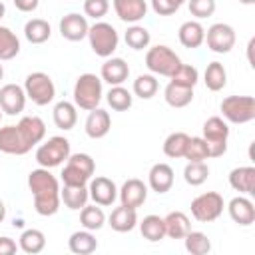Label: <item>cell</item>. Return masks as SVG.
I'll list each match as a JSON object with an SVG mask.
<instances>
[{
	"label": "cell",
	"instance_id": "cell-1",
	"mask_svg": "<svg viewBox=\"0 0 255 255\" xmlns=\"http://www.w3.org/2000/svg\"><path fill=\"white\" fill-rule=\"evenodd\" d=\"M28 187L32 191L34 197V209L38 215L42 217H50L56 215L60 209V183L56 179V175L50 173V169L46 167H38L32 169L28 173Z\"/></svg>",
	"mask_w": 255,
	"mask_h": 255
},
{
	"label": "cell",
	"instance_id": "cell-2",
	"mask_svg": "<svg viewBox=\"0 0 255 255\" xmlns=\"http://www.w3.org/2000/svg\"><path fill=\"white\" fill-rule=\"evenodd\" d=\"M102 96H104L102 78H98L96 74L78 76V80L74 84V104H76V108H82V110L90 112V110L100 106Z\"/></svg>",
	"mask_w": 255,
	"mask_h": 255
},
{
	"label": "cell",
	"instance_id": "cell-3",
	"mask_svg": "<svg viewBox=\"0 0 255 255\" xmlns=\"http://www.w3.org/2000/svg\"><path fill=\"white\" fill-rule=\"evenodd\" d=\"M94 171H96V161L92 159L90 153H70L60 175L64 185H88Z\"/></svg>",
	"mask_w": 255,
	"mask_h": 255
},
{
	"label": "cell",
	"instance_id": "cell-4",
	"mask_svg": "<svg viewBox=\"0 0 255 255\" xmlns=\"http://www.w3.org/2000/svg\"><path fill=\"white\" fill-rule=\"evenodd\" d=\"M70 141L64 135H52L48 137L44 143L40 141L38 149H36V161L40 167L52 169L62 165L68 157H70Z\"/></svg>",
	"mask_w": 255,
	"mask_h": 255
},
{
	"label": "cell",
	"instance_id": "cell-5",
	"mask_svg": "<svg viewBox=\"0 0 255 255\" xmlns=\"http://www.w3.org/2000/svg\"><path fill=\"white\" fill-rule=\"evenodd\" d=\"M145 66H147V70H149L153 76L171 78L173 72L181 66V60H179V56H177L169 46L157 44V46H151V48L145 52Z\"/></svg>",
	"mask_w": 255,
	"mask_h": 255
},
{
	"label": "cell",
	"instance_id": "cell-6",
	"mask_svg": "<svg viewBox=\"0 0 255 255\" xmlns=\"http://www.w3.org/2000/svg\"><path fill=\"white\" fill-rule=\"evenodd\" d=\"M88 40H90V48L100 58H110L118 50V44H120V36L116 28L108 22H96L94 26H90Z\"/></svg>",
	"mask_w": 255,
	"mask_h": 255
},
{
	"label": "cell",
	"instance_id": "cell-7",
	"mask_svg": "<svg viewBox=\"0 0 255 255\" xmlns=\"http://www.w3.org/2000/svg\"><path fill=\"white\" fill-rule=\"evenodd\" d=\"M209 147V157H221L227 151V139H229V126L223 118L211 116L203 124V135H201Z\"/></svg>",
	"mask_w": 255,
	"mask_h": 255
},
{
	"label": "cell",
	"instance_id": "cell-8",
	"mask_svg": "<svg viewBox=\"0 0 255 255\" xmlns=\"http://www.w3.org/2000/svg\"><path fill=\"white\" fill-rule=\"evenodd\" d=\"M24 92L36 106H48L56 96V86L46 72H32L24 80Z\"/></svg>",
	"mask_w": 255,
	"mask_h": 255
},
{
	"label": "cell",
	"instance_id": "cell-9",
	"mask_svg": "<svg viewBox=\"0 0 255 255\" xmlns=\"http://www.w3.org/2000/svg\"><path fill=\"white\" fill-rule=\"evenodd\" d=\"M223 118L231 124H247L255 120L253 96H227L219 106Z\"/></svg>",
	"mask_w": 255,
	"mask_h": 255
},
{
	"label": "cell",
	"instance_id": "cell-10",
	"mask_svg": "<svg viewBox=\"0 0 255 255\" xmlns=\"http://www.w3.org/2000/svg\"><path fill=\"white\" fill-rule=\"evenodd\" d=\"M223 195L217 191H205L191 199V215L199 223H211L223 213Z\"/></svg>",
	"mask_w": 255,
	"mask_h": 255
},
{
	"label": "cell",
	"instance_id": "cell-11",
	"mask_svg": "<svg viewBox=\"0 0 255 255\" xmlns=\"http://www.w3.org/2000/svg\"><path fill=\"white\" fill-rule=\"evenodd\" d=\"M203 42H207V48L211 52L227 54L235 46V30L225 22H217V24L209 26V30L205 32V40Z\"/></svg>",
	"mask_w": 255,
	"mask_h": 255
},
{
	"label": "cell",
	"instance_id": "cell-12",
	"mask_svg": "<svg viewBox=\"0 0 255 255\" xmlns=\"http://www.w3.org/2000/svg\"><path fill=\"white\" fill-rule=\"evenodd\" d=\"M88 193H90V199L94 203L102 205V207H108L118 199L116 183L110 177H104V175H96L88 181Z\"/></svg>",
	"mask_w": 255,
	"mask_h": 255
},
{
	"label": "cell",
	"instance_id": "cell-13",
	"mask_svg": "<svg viewBox=\"0 0 255 255\" xmlns=\"http://www.w3.org/2000/svg\"><path fill=\"white\" fill-rule=\"evenodd\" d=\"M26 92L18 84H6L0 88V108L8 116H18L26 108Z\"/></svg>",
	"mask_w": 255,
	"mask_h": 255
},
{
	"label": "cell",
	"instance_id": "cell-14",
	"mask_svg": "<svg viewBox=\"0 0 255 255\" xmlns=\"http://www.w3.org/2000/svg\"><path fill=\"white\" fill-rule=\"evenodd\" d=\"M32 147L24 139L18 126H4L0 128V151L8 155H24Z\"/></svg>",
	"mask_w": 255,
	"mask_h": 255
},
{
	"label": "cell",
	"instance_id": "cell-15",
	"mask_svg": "<svg viewBox=\"0 0 255 255\" xmlns=\"http://www.w3.org/2000/svg\"><path fill=\"white\" fill-rule=\"evenodd\" d=\"M88 30H90V24H88L86 16H82L78 12H70L60 20V34L68 42H80V40L88 38Z\"/></svg>",
	"mask_w": 255,
	"mask_h": 255
},
{
	"label": "cell",
	"instance_id": "cell-16",
	"mask_svg": "<svg viewBox=\"0 0 255 255\" xmlns=\"http://www.w3.org/2000/svg\"><path fill=\"white\" fill-rule=\"evenodd\" d=\"M118 197H120V203L122 205H128V207H141L147 199V185L137 179V177H131L128 181H124L122 189H118Z\"/></svg>",
	"mask_w": 255,
	"mask_h": 255
},
{
	"label": "cell",
	"instance_id": "cell-17",
	"mask_svg": "<svg viewBox=\"0 0 255 255\" xmlns=\"http://www.w3.org/2000/svg\"><path fill=\"white\" fill-rule=\"evenodd\" d=\"M227 211H229V217L241 227H247L255 221V205L247 195L239 193L237 197H233L227 203Z\"/></svg>",
	"mask_w": 255,
	"mask_h": 255
},
{
	"label": "cell",
	"instance_id": "cell-18",
	"mask_svg": "<svg viewBox=\"0 0 255 255\" xmlns=\"http://www.w3.org/2000/svg\"><path fill=\"white\" fill-rule=\"evenodd\" d=\"M129 76V66L124 58H106L100 70L102 82H108L110 86H122Z\"/></svg>",
	"mask_w": 255,
	"mask_h": 255
},
{
	"label": "cell",
	"instance_id": "cell-19",
	"mask_svg": "<svg viewBox=\"0 0 255 255\" xmlns=\"http://www.w3.org/2000/svg\"><path fill=\"white\" fill-rule=\"evenodd\" d=\"M118 18L126 24H137L147 14L145 0H112Z\"/></svg>",
	"mask_w": 255,
	"mask_h": 255
},
{
	"label": "cell",
	"instance_id": "cell-20",
	"mask_svg": "<svg viewBox=\"0 0 255 255\" xmlns=\"http://www.w3.org/2000/svg\"><path fill=\"white\" fill-rule=\"evenodd\" d=\"M110 128H112V118H110V114L106 110H102V108L90 110V114L86 118V124H84V129H86L88 137L102 139V137L108 135Z\"/></svg>",
	"mask_w": 255,
	"mask_h": 255
},
{
	"label": "cell",
	"instance_id": "cell-21",
	"mask_svg": "<svg viewBox=\"0 0 255 255\" xmlns=\"http://www.w3.org/2000/svg\"><path fill=\"white\" fill-rule=\"evenodd\" d=\"M229 185L235 191H239L241 195H255V167L253 165H241V167L231 169Z\"/></svg>",
	"mask_w": 255,
	"mask_h": 255
},
{
	"label": "cell",
	"instance_id": "cell-22",
	"mask_svg": "<svg viewBox=\"0 0 255 255\" xmlns=\"http://www.w3.org/2000/svg\"><path fill=\"white\" fill-rule=\"evenodd\" d=\"M147 185L155 193H167L173 185V169L167 163H155L151 165L147 173Z\"/></svg>",
	"mask_w": 255,
	"mask_h": 255
},
{
	"label": "cell",
	"instance_id": "cell-23",
	"mask_svg": "<svg viewBox=\"0 0 255 255\" xmlns=\"http://www.w3.org/2000/svg\"><path fill=\"white\" fill-rule=\"evenodd\" d=\"M108 221H110V227H112L114 231H118V233H128V231H131V229L137 225V211H135L133 207H128V205H122V203H120V207H116V209L110 213Z\"/></svg>",
	"mask_w": 255,
	"mask_h": 255
},
{
	"label": "cell",
	"instance_id": "cell-24",
	"mask_svg": "<svg viewBox=\"0 0 255 255\" xmlns=\"http://www.w3.org/2000/svg\"><path fill=\"white\" fill-rule=\"evenodd\" d=\"M16 126L22 131V135L28 141L30 147H34L36 143H40L44 139V135H46V124L38 116H24Z\"/></svg>",
	"mask_w": 255,
	"mask_h": 255
},
{
	"label": "cell",
	"instance_id": "cell-25",
	"mask_svg": "<svg viewBox=\"0 0 255 255\" xmlns=\"http://www.w3.org/2000/svg\"><path fill=\"white\" fill-rule=\"evenodd\" d=\"M165 223V237L169 239H183L191 231V221L183 211H169L163 217Z\"/></svg>",
	"mask_w": 255,
	"mask_h": 255
},
{
	"label": "cell",
	"instance_id": "cell-26",
	"mask_svg": "<svg viewBox=\"0 0 255 255\" xmlns=\"http://www.w3.org/2000/svg\"><path fill=\"white\" fill-rule=\"evenodd\" d=\"M177 38H179L181 46H185V48H199L205 40V28L197 20H187L179 26Z\"/></svg>",
	"mask_w": 255,
	"mask_h": 255
},
{
	"label": "cell",
	"instance_id": "cell-27",
	"mask_svg": "<svg viewBox=\"0 0 255 255\" xmlns=\"http://www.w3.org/2000/svg\"><path fill=\"white\" fill-rule=\"evenodd\" d=\"M76 110H78V108H76V104H72V102H66V100L58 102V104L54 106V112H52V118H54L56 128H60V129H64V131L72 129V128L76 126V122H78V112H76Z\"/></svg>",
	"mask_w": 255,
	"mask_h": 255
},
{
	"label": "cell",
	"instance_id": "cell-28",
	"mask_svg": "<svg viewBox=\"0 0 255 255\" xmlns=\"http://www.w3.org/2000/svg\"><path fill=\"white\" fill-rule=\"evenodd\" d=\"M60 199L64 201V205L72 211H80L88 199H90V193H88V187L86 185H64L60 189Z\"/></svg>",
	"mask_w": 255,
	"mask_h": 255
},
{
	"label": "cell",
	"instance_id": "cell-29",
	"mask_svg": "<svg viewBox=\"0 0 255 255\" xmlns=\"http://www.w3.org/2000/svg\"><path fill=\"white\" fill-rule=\"evenodd\" d=\"M68 249L76 255H88V253H94L98 249V239L88 229L74 231L68 239Z\"/></svg>",
	"mask_w": 255,
	"mask_h": 255
},
{
	"label": "cell",
	"instance_id": "cell-30",
	"mask_svg": "<svg viewBox=\"0 0 255 255\" xmlns=\"http://www.w3.org/2000/svg\"><path fill=\"white\" fill-rule=\"evenodd\" d=\"M163 98H165L167 106H171V108H185L193 100V88H185V86L169 82L163 90Z\"/></svg>",
	"mask_w": 255,
	"mask_h": 255
},
{
	"label": "cell",
	"instance_id": "cell-31",
	"mask_svg": "<svg viewBox=\"0 0 255 255\" xmlns=\"http://www.w3.org/2000/svg\"><path fill=\"white\" fill-rule=\"evenodd\" d=\"M24 36L30 44H44L52 36V28L42 18H32L24 24Z\"/></svg>",
	"mask_w": 255,
	"mask_h": 255
},
{
	"label": "cell",
	"instance_id": "cell-32",
	"mask_svg": "<svg viewBox=\"0 0 255 255\" xmlns=\"http://www.w3.org/2000/svg\"><path fill=\"white\" fill-rule=\"evenodd\" d=\"M80 223H82V227L88 229V231H98V229H102L104 223H106V213H104L102 205H98V203L88 205V203H86V205L80 209Z\"/></svg>",
	"mask_w": 255,
	"mask_h": 255
},
{
	"label": "cell",
	"instance_id": "cell-33",
	"mask_svg": "<svg viewBox=\"0 0 255 255\" xmlns=\"http://www.w3.org/2000/svg\"><path fill=\"white\" fill-rule=\"evenodd\" d=\"M203 82L207 86V90L211 92H219L225 88L227 84V70L221 62H209L205 72H203Z\"/></svg>",
	"mask_w": 255,
	"mask_h": 255
},
{
	"label": "cell",
	"instance_id": "cell-34",
	"mask_svg": "<svg viewBox=\"0 0 255 255\" xmlns=\"http://www.w3.org/2000/svg\"><path fill=\"white\" fill-rule=\"evenodd\" d=\"M139 231L143 235V239L155 243V241H161L165 237V223H163V217L159 215H145L139 223Z\"/></svg>",
	"mask_w": 255,
	"mask_h": 255
},
{
	"label": "cell",
	"instance_id": "cell-35",
	"mask_svg": "<svg viewBox=\"0 0 255 255\" xmlns=\"http://www.w3.org/2000/svg\"><path fill=\"white\" fill-rule=\"evenodd\" d=\"M18 247L24 253H28V255H36V253L44 251V247H46V235L40 229H26L20 235Z\"/></svg>",
	"mask_w": 255,
	"mask_h": 255
},
{
	"label": "cell",
	"instance_id": "cell-36",
	"mask_svg": "<svg viewBox=\"0 0 255 255\" xmlns=\"http://www.w3.org/2000/svg\"><path fill=\"white\" fill-rule=\"evenodd\" d=\"M18 52H20V40H18V36L10 28L0 26V62H6V60L16 58Z\"/></svg>",
	"mask_w": 255,
	"mask_h": 255
},
{
	"label": "cell",
	"instance_id": "cell-37",
	"mask_svg": "<svg viewBox=\"0 0 255 255\" xmlns=\"http://www.w3.org/2000/svg\"><path fill=\"white\" fill-rule=\"evenodd\" d=\"M187 141H189V135L185 131H173L165 137L163 141V153L167 157H173V159H179L183 157L185 153V147H187Z\"/></svg>",
	"mask_w": 255,
	"mask_h": 255
},
{
	"label": "cell",
	"instance_id": "cell-38",
	"mask_svg": "<svg viewBox=\"0 0 255 255\" xmlns=\"http://www.w3.org/2000/svg\"><path fill=\"white\" fill-rule=\"evenodd\" d=\"M106 100H108V106L116 112H126L133 104V96L124 86H112L110 92L106 94Z\"/></svg>",
	"mask_w": 255,
	"mask_h": 255
},
{
	"label": "cell",
	"instance_id": "cell-39",
	"mask_svg": "<svg viewBox=\"0 0 255 255\" xmlns=\"http://www.w3.org/2000/svg\"><path fill=\"white\" fill-rule=\"evenodd\" d=\"M207 177H209V167L205 161H187V165L183 167V179L191 187L205 183Z\"/></svg>",
	"mask_w": 255,
	"mask_h": 255
},
{
	"label": "cell",
	"instance_id": "cell-40",
	"mask_svg": "<svg viewBox=\"0 0 255 255\" xmlns=\"http://www.w3.org/2000/svg\"><path fill=\"white\" fill-rule=\"evenodd\" d=\"M124 40H126V44H128L131 50H143V48L149 46L151 34L147 32V28H143V26H139V24H131V26L126 30V34H124Z\"/></svg>",
	"mask_w": 255,
	"mask_h": 255
},
{
	"label": "cell",
	"instance_id": "cell-41",
	"mask_svg": "<svg viewBox=\"0 0 255 255\" xmlns=\"http://www.w3.org/2000/svg\"><path fill=\"white\" fill-rule=\"evenodd\" d=\"M157 88H159V82L153 74H139L133 80V94L141 100H151L157 94Z\"/></svg>",
	"mask_w": 255,
	"mask_h": 255
},
{
	"label": "cell",
	"instance_id": "cell-42",
	"mask_svg": "<svg viewBox=\"0 0 255 255\" xmlns=\"http://www.w3.org/2000/svg\"><path fill=\"white\" fill-rule=\"evenodd\" d=\"M183 241H185V249H187L191 255H205V253L211 251V241H209V237H207L205 233H201V231H189V233L183 237Z\"/></svg>",
	"mask_w": 255,
	"mask_h": 255
},
{
	"label": "cell",
	"instance_id": "cell-43",
	"mask_svg": "<svg viewBox=\"0 0 255 255\" xmlns=\"http://www.w3.org/2000/svg\"><path fill=\"white\" fill-rule=\"evenodd\" d=\"M207 157H209V147H207L205 139L199 137V135L189 137L185 153H183V159H187V161H205Z\"/></svg>",
	"mask_w": 255,
	"mask_h": 255
},
{
	"label": "cell",
	"instance_id": "cell-44",
	"mask_svg": "<svg viewBox=\"0 0 255 255\" xmlns=\"http://www.w3.org/2000/svg\"><path fill=\"white\" fill-rule=\"evenodd\" d=\"M197 80H199V72H197V68L191 66V64H181V66L173 72V76L169 78V82L179 84V86H185V88H195Z\"/></svg>",
	"mask_w": 255,
	"mask_h": 255
},
{
	"label": "cell",
	"instance_id": "cell-45",
	"mask_svg": "<svg viewBox=\"0 0 255 255\" xmlns=\"http://www.w3.org/2000/svg\"><path fill=\"white\" fill-rule=\"evenodd\" d=\"M187 6H189L191 16H195V18H199V20L213 16V12H215V8H217L215 0H187Z\"/></svg>",
	"mask_w": 255,
	"mask_h": 255
},
{
	"label": "cell",
	"instance_id": "cell-46",
	"mask_svg": "<svg viewBox=\"0 0 255 255\" xmlns=\"http://www.w3.org/2000/svg\"><path fill=\"white\" fill-rule=\"evenodd\" d=\"M110 10V0H84V14L88 18L100 20L108 14Z\"/></svg>",
	"mask_w": 255,
	"mask_h": 255
},
{
	"label": "cell",
	"instance_id": "cell-47",
	"mask_svg": "<svg viewBox=\"0 0 255 255\" xmlns=\"http://www.w3.org/2000/svg\"><path fill=\"white\" fill-rule=\"evenodd\" d=\"M183 2H187V0H151V8L159 16H169V14L177 12L183 6Z\"/></svg>",
	"mask_w": 255,
	"mask_h": 255
},
{
	"label": "cell",
	"instance_id": "cell-48",
	"mask_svg": "<svg viewBox=\"0 0 255 255\" xmlns=\"http://www.w3.org/2000/svg\"><path fill=\"white\" fill-rule=\"evenodd\" d=\"M16 249H18V245H16L14 239H10V237H6V235L0 237V255H14Z\"/></svg>",
	"mask_w": 255,
	"mask_h": 255
},
{
	"label": "cell",
	"instance_id": "cell-49",
	"mask_svg": "<svg viewBox=\"0 0 255 255\" xmlns=\"http://www.w3.org/2000/svg\"><path fill=\"white\" fill-rule=\"evenodd\" d=\"M40 0H14V6L20 10V12H34L38 8Z\"/></svg>",
	"mask_w": 255,
	"mask_h": 255
},
{
	"label": "cell",
	"instance_id": "cell-50",
	"mask_svg": "<svg viewBox=\"0 0 255 255\" xmlns=\"http://www.w3.org/2000/svg\"><path fill=\"white\" fill-rule=\"evenodd\" d=\"M4 217H6V205H4V201L0 199V223L4 221Z\"/></svg>",
	"mask_w": 255,
	"mask_h": 255
},
{
	"label": "cell",
	"instance_id": "cell-51",
	"mask_svg": "<svg viewBox=\"0 0 255 255\" xmlns=\"http://www.w3.org/2000/svg\"><path fill=\"white\" fill-rule=\"evenodd\" d=\"M4 14H6V6H4V2H0V20L4 18Z\"/></svg>",
	"mask_w": 255,
	"mask_h": 255
},
{
	"label": "cell",
	"instance_id": "cell-52",
	"mask_svg": "<svg viewBox=\"0 0 255 255\" xmlns=\"http://www.w3.org/2000/svg\"><path fill=\"white\" fill-rule=\"evenodd\" d=\"M241 4H245V6H251V4H255V0H239Z\"/></svg>",
	"mask_w": 255,
	"mask_h": 255
},
{
	"label": "cell",
	"instance_id": "cell-53",
	"mask_svg": "<svg viewBox=\"0 0 255 255\" xmlns=\"http://www.w3.org/2000/svg\"><path fill=\"white\" fill-rule=\"evenodd\" d=\"M2 78H4V68H2V64H0V82H2Z\"/></svg>",
	"mask_w": 255,
	"mask_h": 255
},
{
	"label": "cell",
	"instance_id": "cell-54",
	"mask_svg": "<svg viewBox=\"0 0 255 255\" xmlns=\"http://www.w3.org/2000/svg\"><path fill=\"white\" fill-rule=\"evenodd\" d=\"M0 122H2V108H0Z\"/></svg>",
	"mask_w": 255,
	"mask_h": 255
}]
</instances>
